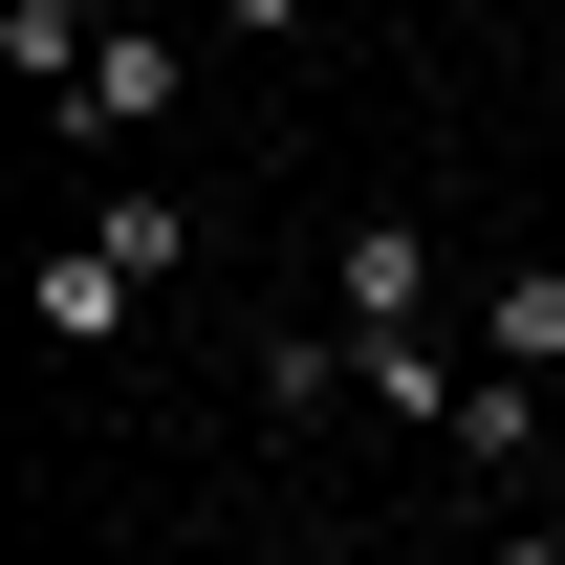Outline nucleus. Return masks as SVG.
Segmentation results:
<instances>
[{
    "mask_svg": "<svg viewBox=\"0 0 565 565\" xmlns=\"http://www.w3.org/2000/svg\"><path fill=\"white\" fill-rule=\"evenodd\" d=\"M544 414H565V370H544Z\"/></svg>",
    "mask_w": 565,
    "mask_h": 565,
    "instance_id": "obj_9",
    "label": "nucleus"
},
{
    "mask_svg": "<svg viewBox=\"0 0 565 565\" xmlns=\"http://www.w3.org/2000/svg\"><path fill=\"white\" fill-rule=\"evenodd\" d=\"M152 109H174V44H152V22H109V44H87V87H66V131L109 152V131H152Z\"/></svg>",
    "mask_w": 565,
    "mask_h": 565,
    "instance_id": "obj_3",
    "label": "nucleus"
},
{
    "mask_svg": "<svg viewBox=\"0 0 565 565\" xmlns=\"http://www.w3.org/2000/svg\"><path fill=\"white\" fill-rule=\"evenodd\" d=\"M217 22H239V44H305V0H217Z\"/></svg>",
    "mask_w": 565,
    "mask_h": 565,
    "instance_id": "obj_6",
    "label": "nucleus"
},
{
    "mask_svg": "<svg viewBox=\"0 0 565 565\" xmlns=\"http://www.w3.org/2000/svg\"><path fill=\"white\" fill-rule=\"evenodd\" d=\"M457 305H479V370H565V262H500Z\"/></svg>",
    "mask_w": 565,
    "mask_h": 565,
    "instance_id": "obj_4",
    "label": "nucleus"
},
{
    "mask_svg": "<svg viewBox=\"0 0 565 565\" xmlns=\"http://www.w3.org/2000/svg\"><path fill=\"white\" fill-rule=\"evenodd\" d=\"M479 565H565V544H544V522H500V544H479Z\"/></svg>",
    "mask_w": 565,
    "mask_h": 565,
    "instance_id": "obj_7",
    "label": "nucleus"
},
{
    "mask_svg": "<svg viewBox=\"0 0 565 565\" xmlns=\"http://www.w3.org/2000/svg\"><path fill=\"white\" fill-rule=\"evenodd\" d=\"M457 392H479V370L435 349V327H392V349H370V414H392V435H457Z\"/></svg>",
    "mask_w": 565,
    "mask_h": 565,
    "instance_id": "obj_5",
    "label": "nucleus"
},
{
    "mask_svg": "<svg viewBox=\"0 0 565 565\" xmlns=\"http://www.w3.org/2000/svg\"><path fill=\"white\" fill-rule=\"evenodd\" d=\"M131 305L152 282L109 262V239H44V349H131Z\"/></svg>",
    "mask_w": 565,
    "mask_h": 565,
    "instance_id": "obj_2",
    "label": "nucleus"
},
{
    "mask_svg": "<svg viewBox=\"0 0 565 565\" xmlns=\"http://www.w3.org/2000/svg\"><path fill=\"white\" fill-rule=\"evenodd\" d=\"M66 22H131V0H66Z\"/></svg>",
    "mask_w": 565,
    "mask_h": 565,
    "instance_id": "obj_8",
    "label": "nucleus"
},
{
    "mask_svg": "<svg viewBox=\"0 0 565 565\" xmlns=\"http://www.w3.org/2000/svg\"><path fill=\"white\" fill-rule=\"evenodd\" d=\"M435 305H457L435 217H349V239H327V327H349V349H392V327H435Z\"/></svg>",
    "mask_w": 565,
    "mask_h": 565,
    "instance_id": "obj_1",
    "label": "nucleus"
}]
</instances>
